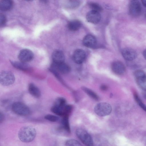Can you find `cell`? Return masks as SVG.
<instances>
[{
    "label": "cell",
    "instance_id": "6da1fadb",
    "mask_svg": "<svg viewBox=\"0 0 146 146\" xmlns=\"http://www.w3.org/2000/svg\"><path fill=\"white\" fill-rule=\"evenodd\" d=\"M36 135L35 129L31 126H25L21 128L19 130L18 136L22 142L28 143L32 141Z\"/></svg>",
    "mask_w": 146,
    "mask_h": 146
},
{
    "label": "cell",
    "instance_id": "7a4b0ae2",
    "mask_svg": "<svg viewBox=\"0 0 146 146\" xmlns=\"http://www.w3.org/2000/svg\"><path fill=\"white\" fill-rule=\"evenodd\" d=\"M94 110L97 115L103 117L108 115L111 113L112 108L109 104L102 102L96 105Z\"/></svg>",
    "mask_w": 146,
    "mask_h": 146
},
{
    "label": "cell",
    "instance_id": "3957f363",
    "mask_svg": "<svg viewBox=\"0 0 146 146\" xmlns=\"http://www.w3.org/2000/svg\"><path fill=\"white\" fill-rule=\"evenodd\" d=\"M76 134L78 139L86 146H93L92 139L89 134L85 130L81 128L76 130Z\"/></svg>",
    "mask_w": 146,
    "mask_h": 146
},
{
    "label": "cell",
    "instance_id": "277c9868",
    "mask_svg": "<svg viewBox=\"0 0 146 146\" xmlns=\"http://www.w3.org/2000/svg\"><path fill=\"white\" fill-rule=\"evenodd\" d=\"M11 108L14 113L19 115L27 116L29 115L31 113L29 107L21 102H15L12 104Z\"/></svg>",
    "mask_w": 146,
    "mask_h": 146
},
{
    "label": "cell",
    "instance_id": "5b68a950",
    "mask_svg": "<svg viewBox=\"0 0 146 146\" xmlns=\"http://www.w3.org/2000/svg\"><path fill=\"white\" fill-rule=\"evenodd\" d=\"M15 80L14 74L8 71H3L0 72V83L5 86L13 84Z\"/></svg>",
    "mask_w": 146,
    "mask_h": 146
},
{
    "label": "cell",
    "instance_id": "8992f818",
    "mask_svg": "<svg viewBox=\"0 0 146 146\" xmlns=\"http://www.w3.org/2000/svg\"><path fill=\"white\" fill-rule=\"evenodd\" d=\"M134 75L138 86L142 90L145 91L146 78L144 72L141 70H137L134 72Z\"/></svg>",
    "mask_w": 146,
    "mask_h": 146
},
{
    "label": "cell",
    "instance_id": "52a82bcc",
    "mask_svg": "<svg viewBox=\"0 0 146 146\" xmlns=\"http://www.w3.org/2000/svg\"><path fill=\"white\" fill-rule=\"evenodd\" d=\"M18 57L20 61L27 63L33 60L34 55L31 50L27 49H24L20 51Z\"/></svg>",
    "mask_w": 146,
    "mask_h": 146
},
{
    "label": "cell",
    "instance_id": "ba28073f",
    "mask_svg": "<svg viewBox=\"0 0 146 146\" xmlns=\"http://www.w3.org/2000/svg\"><path fill=\"white\" fill-rule=\"evenodd\" d=\"M129 12L131 15L133 16H139L141 12L140 3L137 0L131 1L129 5Z\"/></svg>",
    "mask_w": 146,
    "mask_h": 146
},
{
    "label": "cell",
    "instance_id": "9c48e42d",
    "mask_svg": "<svg viewBox=\"0 0 146 146\" xmlns=\"http://www.w3.org/2000/svg\"><path fill=\"white\" fill-rule=\"evenodd\" d=\"M111 68L112 71L118 75L123 74L125 72V66L120 61H115L112 62L111 65Z\"/></svg>",
    "mask_w": 146,
    "mask_h": 146
},
{
    "label": "cell",
    "instance_id": "30bf717a",
    "mask_svg": "<svg viewBox=\"0 0 146 146\" xmlns=\"http://www.w3.org/2000/svg\"><path fill=\"white\" fill-rule=\"evenodd\" d=\"M86 58L85 52L82 49H77L74 53L73 59L74 61L77 64H80L82 63Z\"/></svg>",
    "mask_w": 146,
    "mask_h": 146
},
{
    "label": "cell",
    "instance_id": "8fae6325",
    "mask_svg": "<svg viewBox=\"0 0 146 146\" xmlns=\"http://www.w3.org/2000/svg\"><path fill=\"white\" fill-rule=\"evenodd\" d=\"M86 18L88 22L96 24L100 21L101 15L100 13L92 10L87 13Z\"/></svg>",
    "mask_w": 146,
    "mask_h": 146
},
{
    "label": "cell",
    "instance_id": "7c38bea8",
    "mask_svg": "<svg viewBox=\"0 0 146 146\" xmlns=\"http://www.w3.org/2000/svg\"><path fill=\"white\" fill-rule=\"evenodd\" d=\"M122 54L124 58L127 61H131L136 58L137 53L133 49L127 48L123 49L122 51Z\"/></svg>",
    "mask_w": 146,
    "mask_h": 146
},
{
    "label": "cell",
    "instance_id": "4fadbf2b",
    "mask_svg": "<svg viewBox=\"0 0 146 146\" xmlns=\"http://www.w3.org/2000/svg\"><path fill=\"white\" fill-rule=\"evenodd\" d=\"M51 68L58 71L63 74L68 73L70 70L69 66L64 62L58 64L53 63L51 65Z\"/></svg>",
    "mask_w": 146,
    "mask_h": 146
},
{
    "label": "cell",
    "instance_id": "5bb4252c",
    "mask_svg": "<svg viewBox=\"0 0 146 146\" xmlns=\"http://www.w3.org/2000/svg\"><path fill=\"white\" fill-rule=\"evenodd\" d=\"M97 40L96 38L91 35H86L84 38L82 42L83 45L88 48H92L96 45Z\"/></svg>",
    "mask_w": 146,
    "mask_h": 146
},
{
    "label": "cell",
    "instance_id": "9a60e30c",
    "mask_svg": "<svg viewBox=\"0 0 146 146\" xmlns=\"http://www.w3.org/2000/svg\"><path fill=\"white\" fill-rule=\"evenodd\" d=\"M52 59L53 63L58 64L64 62L65 58L63 52L60 50H57L53 53Z\"/></svg>",
    "mask_w": 146,
    "mask_h": 146
},
{
    "label": "cell",
    "instance_id": "2e32d148",
    "mask_svg": "<svg viewBox=\"0 0 146 146\" xmlns=\"http://www.w3.org/2000/svg\"><path fill=\"white\" fill-rule=\"evenodd\" d=\"M12 65L16 68L25 71H29L31 70L30 66L27 63L21 61H10Z\"/></svg>",
    "mask_w": 146,
    "mask_h": 146
},
{
    "label": "cell",
    "instance_id": "e0dca14e",
    "mask_svg": "<svg viewBox=\"0 0 146 146\" xmlns=\"http://www.w3.org/2000/svg\"><path fill=\"white\" fill-rule=\"evenodd\" d=\"M13 3L10 0L0 1V10L4 11H9L13 7Z\"/></svg>",
    "mask_w": 146,
    "mask_h": 146
},
{
    "label": "cell",
    "instance_id": "ac0fdd59",
    "mask_svg": "<svg viewBox=\"0 0 146 146\" xmlns=\"http://www.w3.org/2000/svg\"><path fill=\"white\" fill-rule=\"evenodd\" d=\"M28 90L29 93L35 97L38 98L40 96L41 93L39 89L33 83H30L29 84Z\"/></svg>",
    "mask_w": 146,
    "mask_h": 146
},
{
    "label": "cell",
    "instance_id": "d6986e66",
    "mask_svg": "<svg viewBox=\"0 0 146 146\" xmlns=\"http://www.w3.org/2000/svg\"><path fill=\"white\" fill-rule=\"evenodd\" d=\"M81 24L80 22L76 20L70 21L68 25V29L72 31H75L78 30L80 27Z\"/></svg>",
    "mask_w": 146,
    "mask_h": 146
},
{
    "label": "cell",
    "instance_id": "ffe728a7",
    "mask_svg": "<svg viewBox=\"0 0 146 146\" xmlns=\"http://www.w3.org/2000/svg\"><path fill=\"white\" fill-rule=\"evenodd\" d=\"M64 108H62L54 105L51 108V110L52 112L57 115L63 117L67 116L65 115Z\"/></svg>",
    "mask_w": 146,
    "mask_h": 146
},
{
    "label": "cell",
    "instance_id": "44dd1931",
    "mask_svg": "<svg viewBox=\"0 0 146 146\" xmlns=\"http://www.w3.org/2000/svg\"><path fill=\"white\" fill-rule=\"evenodd\" d=\"M82 90L90 97L96 100H98L99 98L97 94L91 89L84 86L82 87Z\"/></svg>",
    "mask_w": 146,
    "mask_h": 146
},
{
    "label": "cell",
    "instance_id": "7402d4cb",
    "mask_svg": "<svg viewBox=\"0 0 146 146\" xmlns=\"http://www.w3.org/2000/svg\"><path fill=\"white\" fill-rule=\"evenodd\" d=\"M62 127V128L67 132H70L68 116L63 117L61 120Z\"/></svg>",
    "mask_w": 146,
    "mask_h": 146
},
{
    "label": "cell",
    "instance_id": "603a6c76",
    "mask_svg": "<svg viewBox=\"0 0 146 146\" xmlns=\"http://www.w3.org/2000/svg\"><path fill=\"white\" fill-rule=\"evenodd\" d=\"M65 144L66 146H83L79 141L74 139L67 140Z\"/></svg>",
    "mask_w": 146,
    "mask_h": 146
},
{
    "label": "cell",
    "instance_id": "cb8c5ba5",
    "mask_svg": "<svg viewBox=\"0 0 146 146\" xmlns=\"http://www.w3.org/2000/svg\"><path fill=\"white\" fill-rule=\"evenodd\" d=\"M134 97L135 101L138 105L145 111H146V107L145 104L143 102L137 94L135 92L134 93Z\"/></svg>",
    "mask_w": 146,
    "mask_h": 146
},
{
    "label": "cell",
    "instance_id": "d4e9b609",
    "mask_svg": "<svg viewBox=\"0 0 146 146\" xmlns=\"http://www.w3.org/2000/svg\"><path fill=\"white\" fill-rule=\"evenodd\" d=\"M54 105L64 108L66 104V100L62 98H59L56 100Z\"/></svg>",
    "mask_w": 146,
    "mask_h": 146
},
{
    "label": "cell",
    "instance_id": "484cf974",
    "mask_svg": "<svg viewBox=\"0 0 146 146\" xmlns=\"http://www.w3.org/2000/svg\"><path fill=\"white\" fill-rule=\"evenodd\" d=\"M90 8L92 9V10L94 11L100 12L102 11V8L100 5L95 3H91L89 4Z\"/></svg>",
    "mask_w": 146,
    "mask_h": 146
},
{
    "label": "cell",
    "instance_id": "4316f807",
    "mask_svg": "<svg viewBox=\"0 0 146 146\" xmlns=\"http://www.w3.org/2000/svg\"><path fill=\"white\" fill-rule=\"evenodd\" d=\"M44 118L52 122H56L59 119V117L56 116L52 115L47 114L44 116Z\"/></svg>",
    "mask_w": 146,
    "mask_h": 146
},
{
    "label": "cell",
    "instance_id": "83f0119b",
    "mask_svg": "<svg viewBox=\"0 0 146 146\" xmlns=\"http://www.w3.org/2000/svg\"><path fill=\"white\" fill-rule=\"evenodd\" d=\"M7 19L5 16L0 13V27L3 26L6 23Z\"/></svg>",
    "mask_w": 146,
    "mask_h": 146
},
{
    "label": "cell",
    "instance_id": "f1b7e54d",
    "mask_svg": "<svg viewBox=\"0 0 146 146\" xmlns=\"http://www.w3.org/2000/svg\"><path fill=\"white\" fill-rule=\"evenodd\" d=\"M100 89L102 91L106 90L108 88V86L104 84H102L100 86Z\"/></svg>",
    "mask_w": 146,
    "mask_h": 146
},
{
    "label": "cell",
    "instance_id": "f546056e",
    "mask_svg": "<svg viewBox=\"0 0 146 146\" xmlns=\"http://www.w3.org/2000/svg\"><path fill=\"white\" fill-rule=\"evenodd\" d=\"M4 116L3 113L0 112V123H2L4 120Z\"/></svg>",
    "mask_w": 146,
    "mask_h": 146
},
{
    "label": "cell",
    "instance_id": "4dcf8cb0",
    "mask_svg": "<svg viewBox=\"0 0 146 146\" xmlns=\"http://www.w3.org/2000/svg\"><path fill=\"white\" fill-rule=\"evenodd\" d=\"M142 3L144 6L145 7H146V1L145 0H143L142 1Z\"/></svg>",
    "mask_w": 146,
    "mask_h": 146
},
{
    "label": "cell",
    "instance_id": "1f68e13d",
    "mask_svg": "<svg viewBox=\"0 0 146 146\" xmlns=\"http://www.w3.org/2000/svg\"><path fill=\"white\" fill-rule=\"evenodd\" d=\"M143 54L144 55V57H145V55H146V52L145 50L143 52Z\"/></svg>",
    "mask_w": 146,
    "mask_h": 146
}]
</instances>
